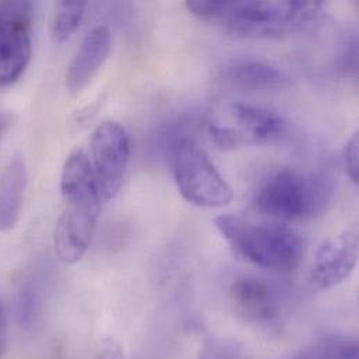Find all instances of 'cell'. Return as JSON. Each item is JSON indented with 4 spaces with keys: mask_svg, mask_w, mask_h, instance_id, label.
Returning <instances> with one entry per match:
<instances>
[{
    "mask_svg": "<svg viewBox=\"0 0 359 359\" xmlns=\"http://www.w3.org/2000/svg\"><path fill=\"white\" fill-rule=\"evenodd\" d=\"M60 193L65 208L56 222L53 246L62 263L74 264L91 245L102 201L88 156L83 150H74L66 158L60 174Z\"/></svg>",
    "mask_w": 359,
    "mask_h": 359,
    "instance_id": "6da1fadb",
    "label": "cell"
},
{
    "mask_svg": "<svg viewBox=\"0 0 359 359\" xmlns=\"http://www.w3.org/2000/svg\"><path fill=\"white\" fill-rule=\"evenodd\" d=\"M186 8L204 21L217 22L226 29L245 36H283L291 34L311 21L320 1H222L193 0Z\"/></svg>",
    "mask_w": 359,
    "mask_h": 359,
    "instance_id": "7a4b0ae2",
    "label": "cell"
},
{
    "mask_svg": "<svg viewBox=\"0 0 359 359\" xmlns=\"http://www.w3.org/2000/svg\"><path fill=\"white\" fill-rule=\"evenodd\" d=\"M214 225L238 257L260 269L291 273L304 260L305 242L285 224H250L225 214L215 217Z\"/></svg>",
    "mask_w": 359,
    "mask_h": 359,
    "instance_id": "3957f363",
    "label": "cell"
},
{
    "mask_svg": "<svg viewBox=\"0 0 359 359\" xmlns=\"http://www.w3.org/2000/svg\"><path fill=\"white\" fill-rule=\"evenodd\" d=\"M332 200L333 186L326 177L287 168L260 184L255 205L259 212L276 221L299 222L325 212Z\"/></svg>",
    "mask_w": 359,
    "mask_h": 359,
    "instance_id": "277c9868",
    "label": "cell"
},
{
    "mask_svg": "<svg viewBox=\"0 0 359 359\" xmlns=\"http://www.w3.org/2000/svg\"><path fill=\"white\" fill-rule=\"evenodd\" d=\"M180 196L200 208H219L228 205L233 191L218 172L208 156L191 140L180 146L168 158Z\"/></svg>",
    "mask_w": 359,
    "mask_h": 359,
    "instance_id": "5b68a950",
    "label": "cell"
},
{
    "mask_svg": "<svg viewBox=\"0 0 359 359\" xmlns=\"http://www.w3.org/2000/svg\"><path fill=\"white\" fill-rule=\"evenodd\" d=\"M32 11L29 1L0 3V88L17 83L29 65Z\"/></svg>",
    "mask_w": 359,
    "mask_h": 359,
    "instance_id": "8992f818",
    "label": "cell"
},
{
    "mask_svg": "<svg viewBox=\"0 0 359 359\" xmlns=\"http://www.w3.org/2000/svg\"><path fill=\"white\" fill-rule=\"evenodd\" d=\"M91 170L102 201L114 198L122 187L130 161L132 144L125 128L108 121L97 126L91 142Z\"/></svg>",
    "mask_w": 359,
    "mask_h": 359,
    "instance_id": "52a82bcc",
    "label": "cell"
},
{
    "mask_svg": "<svg viewBox=\"0 0 359 359\" xmlns=\"http://www.w3.org/2000/svg\"><path fill=\"white\" fill-rule=\"evenodd\" d=\"M357 226L326 241L318 250L311 270V283L316 290H332L343 284L358 264Z\"/></svg>",
    "mask_w": 359,
    "mask_h": 359,
    "instance_id": "ba28073f",
    "label": "cell"
},
{
    "mask_svg": "<svg viewBox=\"0 0 359 359\" xmlns=\"http://www.w3.org/2000/svg\"><path fill=\"white\" fill-rule=\"evenodd\" d=\"M229 302L242 320L257 326L273 325L283 312L280 290L259 277H242L232 283Z\"/></svg>",
    "mask_w": 359,
    "mask_h": 359,
    "instance_id": "9c48e42d",
    "label": "cell"
},
{
    "mask_svg": "<svg viewBox=\"0 0 359 359\" xmlns=\"http://www.w3.org/2000/svg\"><path fill=\"white\" fill-rule=\"evenodd\" d=\"M111 52V31L107 25L94 27L83 39L79 50L72 59L66 84L72 94L77 95L90 86L104 66Z\"/></svg>",
    "mask_w": 359,
    "mask_h": 359,
    "instance_id": "30bf717a",
    "label": "cell"
},
{
    "mask_svg": "<svg viewBox=\"0 0 359 359\" xmlns=\"http://www.w3.org/2000/svg\"><path fill=\"white\" fill-rule=\"evenodd\" d=\"M229 114L236 123L231 128L243 147L281 140L288 132L285 119L267 108L238 102L231 107Z\"/></svg>",
    "mask_w": 359,
    "mask_h": 359,
    "instance_id": "8fae6325",
    "label": "cell"
},
{
    "mask_svg": "<svg viewBox=\"0 0 359 359\" xmlns=\"http://www.w3.org/2000/svg\"><path fill=\"white\" fill-rule=\"evenodd\" d=\"M28 175L22 158L15 157L0 174V232L13 231L20 219L24 205Z\"/></svg>",
    "mask_w": 359,
    "mask_h": 359,
    "instance_id": "7c38bea8",
    "label": "cell"
},
{
    "mask_svg": "<svg viewBox=\"0 0 359 359\" xmlns=\"http://www.w3.org/2000/svg\"><path fill=\"white\" fill-rule=\"evenodd\" d=\"M225 77L229 84L246 91L278 90L290 84V79L283 70L259 60L238 62L228 67Z\"/></svg>",
    "mask_w": 359,
    "mask_h": 359,
    "instance_id": "4fadbf2b",
    "label": "cell"
},
{
    "mask_svg": "<svg viewBox=\"0 0 359 359\" xmlns=\"http://www.w3.org/2000/svg\"><path fill=\"white\" fill-rule=\"evenodd\" d=\"M292 359H359L358 343L344 337H327L313 343Z\"/></svg>",
    "mask_w": 359,
    "mask_h": 359,
    "instance_id": "5bb4252c",
    "label": "cell"
},
{
    "mask_svg": "<svg viewBox=\"0 0 359 359\" xmlns=\"http://www.w3.org/2000/svg\"><path fill=\"white\" fill-rule=\"evenodd\" d=\"M86 7V1L77 0H65L57 4L50 28L56 42H65L74 34L84 17Z\"/></svg>",
    "mask_w": 359,
    "mask_h": 359,
    "instance_id": "9a60e30c",
    "label": "cell"
},
{
    "mask_svg": "<svg viewBox=\"0 0 359 359\" xmlns=\"http://www.w3.org/2000/svg\"><path fill=\"white\" fill-rule=\"evenodd\" d=\"M197 359H246V357L235 341L211 339L200 348Z\"/></svg>",
    "mask_w": 359,
    "mask_h": 359,
    "instance_id": "2e32d148",
    "label": "cell"
},
{
    "mask_svg": "<svg viewBox=\"0 0 359 359\" xmlns=\"http://www.w3.org/2000/svg\"><path fill=\"white\" fill-rule=\"evenodd\" d=\"M39 311V297L38 292L32 287H27L21 291L18 304H17V316L20 325L24 327H29L35 318L38 316Z\"/></svg>",
    "mask_w": 359,
    "mask_h": 359,
    "instance_id": "e0dca14e",
    "label": "cell"
},
{
    "mask_svg": "<svg viewBox=\"0 0 359 359\" xmlns=\"http://www.w3.org/2000/svg\"><path fill=\"white\" fill-rule=\"evenodd\" d=\"M358 132L353 135V137L348 140L346 146V168L348 172L350 180H353L355 184L359 180V165H358Z\"/></svg>",
    "mask_w": 359,
    "mask_h": 359,
    "instance_id": "ac0fdd59",
    "label": "cell"
},
{
    "mask_svg": "<svg viewBox=\"0 0 359 359\" xmlns=\"http://www.w3.org/2000/svg\"><path fill=\"white\" fill-rule=\"evenodd\" d=\"M94 359H123V350L116 340L105 337L95 346Z\"/></svg>",
    "mask_w": 359,
    "mask_h": 359,
    "instance_id": "d6986e66",
    "label": "cell"
},
{
    "mask_svg": "<svg viewBox=\"0 0 359 359\" xmlns=\"http://www.w3.org/2000/svg\"><path fill=\"white\" fill-rule=\"evenodd\" d=\"M357 46H358V42H357V38L353 36L350 42H347V46L344 48V52L340 57V62H341V69L344 70H351V72H357V56H358V52H357Z\"/></svg>",
    "mask_w": 359,
    "mask_h": 359,
    "instance_id": "ffe728a7",
    "label": "cell"
},
{
    "mask_svg": "<svg viewBox=\"0 0 359 359\" xmlns=\"http://www.w3.org/2000/svg\"><path fill=\"white\" fill-rule=\"evenodd\" d=\"M8 348V320L3 301L0 299V359L4 358Z\"/></svg>",
    "mask_w": 359,
    "mask_h": 359,
    "instance_id": "44dd1931",
    "label": "cell"
},
{
    "mask_svg": "<svg viewBox=\"0 0 359 359\" xmlns=\"http://www.w3.org/2000/svg\"><path fill=\"white\" fill-rule=\"evenodd\" d=\"M8 126H10V116L0 111V140H1V137L6 133Z\"/></svg>",
    "mask_w": 359,
    "mask_h": 359,
    "instance_id": "7402d4cb",
    "label": "cell"
}]
</instances>
